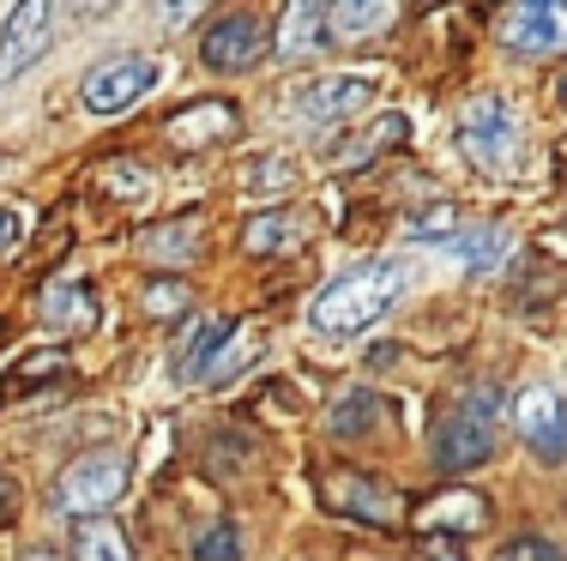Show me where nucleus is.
<instances>
[{
  "mask_svg": "<svg viewBox=\"0 0 567 561\" xmlns=\"http://www.w3.org/2000/svg\"><path fill=\"white\" fill-rule=\"evenodd\" d=\"M404 284H411V272H404V260H381V266H357V272L332 278L327 290L315 297V332H327V339H357V332L381 326L386 314L399 309Z\"/></svg>",
  "mask_w": 567,
  "mask_h": 561,
  "instance_id": "nucleus-1",
  "label": "nucleus"
},
{
  "mask_svg": "<svg viewBox=\"0 0 567 561\" xmlns=\"http://www.w3.org/2000/svg\"><path fill=\"white\" fill-rule=\"evenodd\" d=\"M458 152H465V164H477L483 176H502V181L525 176V164H532L519 115H513V103L495 97V91H483V97L465 103V115H458Z\"/></svg>",
  "mask_w": 567,
  "mask_h": 561,
  "instance_id": "nucleus-2",
  "label": "nucleus"
},
{
  "mask_svg": "<svg viewBox=\"0 0 567 561\" xmlns=\"http://www.w3.org/2000/svg\"><path fill=\"white\" fill-rule=\"evenodd\" d=\"M495 411H502V393L495 386H471L465 398H458V411L435 423V465L441 471H471V465H483L495 453Z\"/></svg>",
  "mask_w": 567,
  "mask_h": 561,
  "instance_id": "nucleus-3",
  "label": "nucleus"
},
{
  "mask_svg": "<svg viewBox=\"0 0 567 561\" xmlns=\"http://www.w3.org/2000/svg\"><path fill=\"white\" fill-rule=\"evenodd\" d=\"M121 489H127V453L97 447V453H79V459L61 471L55 507L73 513V519H91V513H103V507H115Z\"/></svg>",
  "mask_w": 567,
  "mask_h": 561,
  "instance_id": "nucleus-4",
  "label": "nucleus"
},
{
  "mask_svg": "<svg viewBox=\"0 0 567 561\" xmlns=\"http://www.w3.org/2000/svg\"><path fill=\"white\" fill-rule=\"evenodd\" d=\"M49 43H55V0H19L0 24V85L31 73Z\"/></svg>",
  "mask_w": 567,
  "mask_h": 561,
  "instance_id": "nucleus-5",
  "label": "nucleus"
},
{
  "mask_svg": "<svg viewBox=\"0 0 567 561\" xmlns=\"http://www.w3.org/2000/svg\"><path fill=\"white\" fill-rule=\"evenodd\" d=\"M381 97V85H374L369 73H332V79H308V85H296V115L315 127H344L357 122L369 103Z\"/></svg>",
  "mask_w": 567,
  "mask_h": 561,
  "instance_id": "nucleus-6",
  "label": "nucleus"
},
{
  "mask_svg": "<svg viewBox=\"0 0 567 561\" xmlns=\"http://www.w3.org/2000/svg\"><path fill=\"white\" fill-rule=\"evenodd\" d=\"M152 85H157V61L152 55H110L103 66L85 73L79 97H85L91 115H121V110H133Z\"/></svg>",
  "mask_w": 567,
  "mask_h": 561,
  "instance_id": "nucleus-7",
  "label": "nucleus"
},
{
  "mask_svg": "<svg viewBox=\"0 0 567 561\" xmlns=\"http://www.w3.org/2000/svg\"><path fill=\"white\" fill-rule=\"evenodd\" d=\"M495 37L513 55H556L567 49V0H513Z\"/></svg>",
  "mask_w": 567,
  "mask_h": 561,
  "instance_id": "nucleus-8",
  "label": "nucleus"
},
{
  "mask_svg": "<svg viewBox=\"0 0 567 561\" xmlns=\"http://www.w3.org/2000/svg\"><path fill=\"white\" fill-rule=\"evenodd\" d=\"M513 423H519L525 447H532L537 459H549V465L567 459V398L556 386H525L519 405H513Z\"/></svg>",
  "mask_w": 567,
  "mask_h": 561,
  "instance_id": "nucleus-9",
  "label": "nucleus"
},
{
  "mask_svg": "<svg viewBox=\"0 0 567 561\" xmlns=\"http://www.w3.org/2000/svg\"><path fill=\"white\" fill-rule=\"evenodd\" d=\"M260 49H266V24H260V12H224V19L206 31L199 55H206L212 73H248V66L260 61Z\"/></svg>",
  "mask_w": 567,
  "mask_h": 561,
  "instance_id": "nucleus-10",
  "label": "nucleus"
},
{
  "mask_svg": "<svg viewBox=\"0 0 567 561\" xmlns=\"http://www.w3.org/2000/svg\"><path fill=\"white\" fill-rule=\"evenodd\" d=\"M327 507L332 513H350L362 526H399V496L381 484V477H362V471H332L327 477Z\"/></svg>",
  "mask_w": 567,
  "mask_h": 561,
  "instance_id": "nucleus-11",
  "label": "nucleus"
},
{
  "mask_svg": "<svg viewBox=\"0 0 567 561\" xmlns=\"http://www.w3.org/2000/svg\"><path fill=\"white\" fill-rule=\"evenodd\" d=\"M339 43L327 19V0H290L278 19V55L284 61H308V55H327Z\"/></svg>",
  "mask_w": 567,
  "mask_h": 561,
  "instance_id": "nucleus-12",
  "label": "nucleus"
},
{
  "mask_svg": "<svg viewBox=\"0 0 567 561\" xmlns=\"http://www.w3.org/2000/svg\"><path fill=\"white\" fill-rule=\"evenodd\" d=\"M381 423H386V398L369 393V386H350L339 405L327 411V435L332 440H362V435L381 429Z\"/></svg>",
  "mask_w": 567,
  "mask_h": 561,
  "instance_id": "nucleus-13",
  "label": "nucleus"
},
{
  "mask_svg": "<svg viewBox=\"0 0 567 561\" xmlns=\"http://www.w3.org/2000/svg\"><path fill=\"white\" fill-rule=\"evenodd\" d=\"M97 290L91 284H55V290H43V320L49 326H61V332H91L97 326Z\"/></svg>",
  "mask_w": 567,
  "mask_h": 561,
  "instance_id": "nucleus-14",
  "label": "nucleus"
},
{
  "mask_svg": "<svg viewBox=\"0 0 567 561\" xmlns=\"http://www.w3.org/2000/svg\"><path fill=\"white\" fill-rule=\"evenodd\" d=\"M327 19L339 43H362V37L393 24V0H327Z\"/></svg>",
  "mask_w": 567,
  "mask_h": 561,
  "instance_id": "nucleus-15",
  "label": "nucleus"
},
{
  "mask_svg": "<svg viewBox=\"0 0 567 561\" xmlns=\"http://www.w3.org/2000/svg\"><path fill=\"white\" fill-rule=\"evenodd\" d=\"M224 133H236V110H229V103H194L187 115H175V122H169V139L187 145V152H194V145L224 139Z\"/></svg>",
  "mask_w": 567,
  "mask_h": 561,
  "instance_id": "nucleus-16",
  "label": "nucleus"
},
{
  "mask_svg": "<svg viewBox=\"0 0 567 561\" xmlns=\"http://www.w3.org/2000/svg\"><path fill=\"white\" fill-rule=\"evenodd\" d=\"M236 332V320H224V314H212V320H199L194 332H187V344H182V356H175V374L182 381H206V368H212V356H218V344Z\"/></svg>",
  "mask_w": 567,
  "mask_h": 561,
  "instance_id": "nucleus-17",
  "label": "nucleus"
},
{
  "mask_svg": "<svg viewBox=\"0 0 567 561\" xmlns=\"http://www.w3.org/2000/svg\"><path fill=\"white\" fill-rule=\"evenodd\" d=\"M447 248H453L458 260L471 266V272H495V266L507 260V230H502V224H477V230L453 236Z\"/></svg>",
  "mask_w": 567,
  "mask_h": 561,
  "instance_id": "nucleus-18",
  "label": "nucleus"
},
{
  "mask_svg": "<svg viewBox=\"0 0 567 561\" xmlns=\"http://www.w3.org/2000/svg\"><path fill=\"white\" fill-rule=\"evenodd\" d=\"M404 133H411V122H404V115H374L362 133H350V139H344L339 164H369V157L386 152V145H404Z\"/></svg>",
  "mask_w": 567,
  "mask_h": 561,
  "instance_id": "nucleus-19",
  "label": "nucleus"
},
{
  "mask_svg": "<svg viewBox=\"0 0 567 561\" xmlns=\"http://www.w3.org/2000/svg\"><path fill=\"white\" fill-rule=\"evenodd\" d=\"M302 242V224L284 218V211H260V218H248V230H241V248L248 253H284Z\"/></svg>",
  "mask_w": 567,
  "mask_h": 561,
  "instance_id": "nucleus-20",
  "label": "nucleus"
},
{
  "mask_svg": "<svg viewBox=\"0 0 567 561\" xmlns=\"http://www.w3.org/2000/svg\"><path fill=\"white\" fill-rule=\"evenodd\" d=\"M199 242V224L194 218H175V224H157V230L140 236V253L145 260H187Z\"/></svg>",
  "mask_w": 567,
  "mask_h": 561,
  "instance_id": "nucleus-21",
  "label": "nucleus"
},
{
  "mask_svg": "<svg viewBox=\"0 0 567 561\" xmlns=\"http://www.w3.org/2000/svg\"><path fill=\"white\" fill-rule=\"evenodd\" d=\"M236 181L248 187L254 199H272V194H290V187H296V164H290L284 152H272V157H254V164L241 169Z\"/></svg>",
  "mask_w": 567,
  "mask_h": 561,
  "instance_id": "nucleus-22",
  "label": "nucleus"
},
{
  "mask_svg": "<svg viewBox=\"0 0 567 561\" xmlns=\"http://www.w3.org/2000/svg\"><path fill=\"white\" fill-rule=\"evenodd\" d=\"M73 561H127V531L110 526V519H85Z\"/></svg>",
  "mask_w": 567,
  "mask_h": 561,
  "instance_id": "nucleus-23",
  "label": "nucleus"
},
{
  "mask_svg": "<svg viewBox=\"0 0 567 561\" xmlns=\"http://www.w3.org/2000/svg\"><path fill=\"white\" fill-rule=\"evenodd\" d=\"M254 356H260V332H254V326H236V332H229V339L218 344V356H212L206 381H229V374H241V368L254 363Z\"/></svg>",
  "mask_w": 567,
  "mask_h": 561,
  "instance_id": "nucleus-24",
  "label": "nucleus"
},
{
  "mask_svg": "<svg viewBox=\"0 0 567 561\" xmlns=\"http://www.w3.org/2000/svg\"><path fill=\"white\" fill-rule=\"evenodd\" d=\"M447 526H483V501L477 496H447L423 507V531L429 538H447Z\"/></svg>",
  "mask_w": 567,
  "mask_h": 561,
  "instance_id": "nucleus-25",
  "label": "nucleus"
},
{
  "mask_svg": "<svg viewBox=\"0 0 567 561\" xmlns=\"http://www.w3.org/2000/svg\"><path fill=\"white\" fill-rule=\"evenodd\" d=\"M404 236H411V242H453L458 236V211H453V199H435V206H416L411 218H404Z\"/></svg>",
  "mask_w": 567,
  "mask_h": 561,
  "instance_id": "nucleus-26",
  "label": "nucleus"
},
{
  "mask_svg": "<svg viewBox=\"0 0 567 561\" xmlns=\"http://www.w3.org/2000/svg\"><path fill=\"white\" fill-rule=\"evenodd\" d=\"M194 561H241V531L236 526H206L194 538Z\"/></svg>",
  "mask_w": 567,
  "mask_h": 561,
  "instance_id": "nucleus-27",
  "label": "nucleus"
},
{
  "mask_svg": "<svg viewBox=\"0 0 567 561\" xmlns=\"http://www.w3.org/2000/svg\"><path fill=\"white\" fill-rule=\"evenodd\" d=\"M140 297H145V314H182L187 302H194V290H187L182 278H152Z\"/></svg>",
  "mask_w": 567,
  "mask_h": 561,
  "instance_id": "nucleus-28",
  "label": "nucleus"
},
{
  "mask_svg": "<svg viewBox=\"0 0 567 561\" xmlns=\"http://www.w3.org/2000/svg\"><path fill=\"white\" fill-rule=\"evenodd\" d=\"M502 561H567V555L549 538H513L507 550H502Z\"/></svg>",
  "mask_w": 567,
  "mask_h": 561,
  "instance_id": "nucleus-29",
  "label": "nucleus"
},
{
  "mask_svg": "<svg viewBox=\"0 0 567 561\" xmlns=\"http://www.w3.org/2000/svg\"><path fill=\"white\" fill-rule=\"evenodd\" d=\"M103 187H121L127 199H145L152 194V176L145 169H103Z\"/></svg>",
  "mask_w": 567,
  "mask_h": 561,
  "instance_id": "nucleus-30",
  "label": "nucleus"
},
{
  "mask_svg": "<svg viewBox=\"0 0 567 561\" xmlns=\"http://www.w3.org/2000/svg\"><path fill=\"white\" fill-rule=\"evenodd\" d=\"M199 7H206V0H157V19H164V24H187Z\"/></svg>",
  "mask_w": 567,
  "mask_h": 561,
  "instance_id": "nucleus-31",
  "label": "nucleus"
},
{
  "mask_svg": "<svg viewBox=\"0 0 567 561\" xmlns=\"http://www.w3.org/2000/svg\"><path fill=\"white\" fill-rule=\"evenodd\" d=\"M19 236H24V218H19L12 206H0V253L19 248Z\"/></svg>",
  "mask_w": 567,
  "mask_h": 561,
  "instance_id": "nucleus-32",
  "label": "nucleus"
},
{
  "mask_svg": "<svg viewBox=\"0 0 567 561\" xmlns=\"http://www.w3.org/2000/svg\"><path fill=\"white\" fill-rule=\"evenodd\" d=\"M110 7H115V0H73V12H79V19H103Z\"/></svg>",
  "mask_w": 567,
  "mask_h": 561,
  "instance_id": "nucleus-33",
  "label": "nucleus"
},
{
  "mask_svg": "<svg viewBox=\"0 0 567 561\" xmlns=\"http://www.w3.org/2000/svg\"><path fill=\"white\" fill-rule=\"evenodd\" d=\"M24 561H61L55 550H31V555H24Z\"/></svg>",
  "mask_w": 567,
  "mask_h": 561,
  "instance_id": "nucleus-34",
  "label": "nucleus"
},
{
  "mask_svg": "<svg viewBox=\"0 0 567 561\" xmlns=\"http://www.w3.org/2000/svg\"><path fill=\"white\" fill-rule=\"evenodd\" d=\"M7 489H12V484H7V477H0V501H7Z\"/></svg>",
  "mask_w": 567,
  "mask_h": 561,
  "instance_id": "nucleus-35",
  "label": "nucleus"
},
{
  "mask_svg": "<svg viewBox=\"0 0 567 561\" xmlns=\"http://www.w3.org/2000/svg\"><path fill=\"white\" fill-rule=\"evenodd\" d=\"M561 103H567V79H561Z\"/></svg>",
  "mask_w": 567,
  "mask_h": 561,
  "instance_id": "nucleus-36",
  "label": "nucleus"
}]
</instances>
